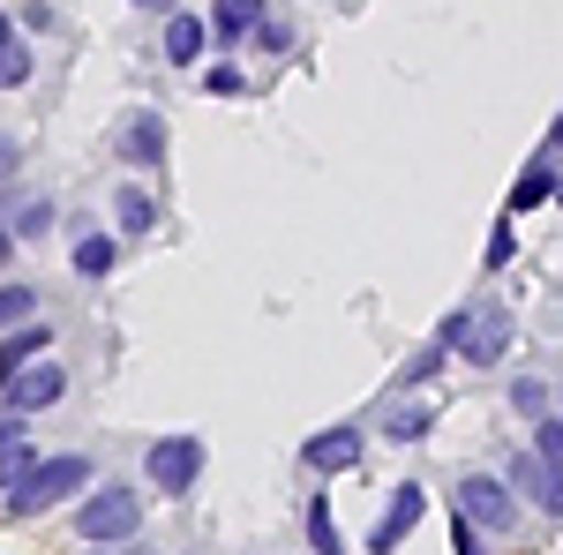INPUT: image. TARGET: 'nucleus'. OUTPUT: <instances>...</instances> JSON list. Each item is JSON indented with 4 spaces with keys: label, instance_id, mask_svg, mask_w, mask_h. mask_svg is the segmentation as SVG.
Instances as JSON below:
<instances>
[{
    "label": "nucleus",
    "instance_id": "nucleus-33",
    "mask_svg": "<svg viewBox=\"0 0 563 555\" xmlns=\"http://www.w3.org/2000/svg\"><path fill=\"white\" fill-rule=\"evenodd\" d=\"M135 8H174V0H135Z\"/></svg>",
    "mask_w": 563,
    "mask_h": 555
},
{
    "label": "nucleus",
    "instance_id": "nucleus-10",
    "mask_svg": "<svg viewBox=\"0 0 563 555\" xmlns=\"http://www.w3.org/2000/svg\"><path fill=\"white\" fill-rule=\"evenodd\" d=\"M121 151H129V166H166V113H151V106H143V113H135L129 129H121Z\"/></svg>",
    "mask_w": 563,
    "mask_h": 555
},
{
    "label": "nucleus",
    "instance_id": "nucleus-13",
    "mask_svg": "<svg viewBox=\"0 0 563 555\" xmlns=\"http://www.w3.org/2000/svg\"><path fill=\"white\" fill-rule=\"evenodd\" d=\"M31 68H38V60H31L23 31H15V23L0 15V90H23V84H31Z\"/></svg>",
    "mask_w": 563,
    "mask_h": 555
},
{
    "label": "nucleus",
    "instance_id": "nucleus-2",
    "mask_svg": "<svg viewBox=\"0 0 563 555\" xmlns=\"http://www.w3.org/2000/svg\"><path fill=\"white\" fill-rule=\"evenodd\" d=\"M84 480H90V458H84V451L38 458V466H31L23 480H15V488H8V511H15V518H38V511H53V503H68Z\"/></svg>",
    "mask_w": 563,
    "mask_h": 555
},
{
    "label": "nucleus",
    "instance_id": "nucleus-25",
    "mask_svg": "<svg viewBox=\"0 0 563 555\" xmlns=\"http://www.w3.org/2000/svg\"><path fill=\"white\" fill-rule=\"evenodd\" d=\"M45 218H53V203H45V196H31V203L15 211V225H23V241H38V233H45Z\"/></svg>",
    "mask_w": 563,
    "mask_h": 555
},
{
    "label": "nucleus",
    "instance_id": "nucleus-15",
    "mask_svg": "<svg viewBox=\"0 0 563 555\" xmlns=\"http://www.w3.org/2000/svg\"><path fill=\"white\" fill-rule=\"evenodd\" d=\"M113 218H121V233H129V241H143V233H151V225H158V203H151V196H143V188H121V196H113Z\"/></svg>",
    "mask_w": 563,
    "mask_h": 555
},
{
    "label": "nucleus",
    "instance_id": "nucleus-14",
    "mask_svg": "<svg viewBox=\"0 0 563 555\" xmlns=\"http://www.w3.org/2000/svg\"><path fill=\"white\" fill-rule=\"evenodd\" d=\"M429 428H435V406H429V398H406V406H390V413H384V435H390V443H421Z\"/></svg>",
    "mask_w": 563,
    "mask_h": 555
},
{
    "label": "nucleus",
    "instance_id": "nucleus-30",
    "mask_svg": "<svg viewBox=\"0 0 563 555\" xmlns=\"http://www.w3.org/2000/svg\"><path fill=\"white\" fill-rule=\"evenodd\" d=\"M15 435H23V413H8V421H0V443H15Z\"/></svg>",
    "mask_w": 563,
    "mask_h": 555
},
{
    "label": "nucleus",
    "instance_id": "nucleus-27",
    "mask_svg": "<svg viewBox=\"0 0 563 555\" xmlns=\"http://www.w3.org/2000/svg\"><path fill=\"white\" fill-rule=\"evenodd\" d=\"M256 45H263V53H286L294 38H286V23H256Z\"/></svg>",
    "mask_w": 563,
    "mask_h": 555
},
{
    "label": "nucleus",
    "instance_id": "nucleus-32",
    "mask_svg": "<svg viewBox=\"0 0 563 555\" xmlns=\"http://www.w3.org/2000/svg\"><path fill=\"white\" fill-rule=\"evenodd\" d=\"M549 143H563V113H556V129H549Z\"/></svg>",
    "mask_w": 563,
    "mask_h": 555
},
{
    "label": "nucleus",
    "instance_id": "nucleus-26",
    "mask_svg": "<svg viewBox=\"0 0 563 555\" xmlns=\"http://www.w3.org/2000/svg\"><path fill=\"white\" fill-rule=\"evenodd\" d=\"M203 84H211L218 98H241V90H249V84H241V68H233V60H218V68L203 76Z\"/></svg>",
    "mask_w": 563,
    "mask_h": 555
},
{
    "label": "nucleus",
    "instance_id": "nucleus-8",
    "mask_svg": "<svg viewBox=\"0 0 563 555\" xmlns=\"http://www.w3.org/2000/svg\"><path fill=\"white\" fill-rule=\"evenodd\" d=\"M368 458V435L361 428H323V435H308L301 443V466L308 473H353Z\"/></svg>",
    "mask_w": 563,
    "mask_h": 555
},
{
    "label": "nucleus",
    "instance_id": "nucleus-7",
    "mask_svg": "<svg viewBox=\"0 0 563 555\" xmlns=\"http://www.w3.org/2000/svg\"><path fill=\"white\" fill-rule=\"evenodd\" d=\"M60 390H68V376L53 360H31L0 384V398H8V413H45V406H60Z\"/></svg>",
    "mask_w": 563,
    "mask_h": 555
},
{
    "label": "nucleus",
    "instance_id": "nucleus-6",
    "mask_svg": "<svg viewBox=\"0 0 563 555\" xmlns=\"http://www.w3.org/2000/svg\"><path fill=\"white\" fill-rule=\"evenodd\" d=\"M504 480L519 488V496H533L549 518H563V466H549L541 451H519V458H504Z\"/></svg>",
    "mask_w": 563,
    "mask_h": 555
},
{
    "label": "nucleus",
    "instance_id": "nucleus-19",
    "mask_svg": "<svg viewBox=\"0 0 563 555\" xmlns=\"http://www.w3.org/2000/svg\"><path fill=\"white\" fill-rule=\"evenodd\" d=\"M443 360H451V345H443V338H429V345H421V353H413V360H406V368H398V390L429 384V376H435V368H443Z\"/></svg>",
    "mask_w": 563,
    "mask_h": 555
},
{
    "label": "nucleus",
    "instance_id": "nucleus-24",
    "mask_svg": "<svg viewBox=\"0 0 563 555\" xmlns=\"http://www.w3.org/2000/svg\"><path fill=\"white\" fill-rule=\"evenodd\" d=\"M533 451H541L549 466H563V413H549V421H541V435H533Z\"/></svg>",
    "mask_w": 563,
    "mask_h": 555
},
{
    "label": "nucleus",
    "instance_id": "nucleus-11",
    "mask_svg": "<svg viewBox=\"0 0 563 555\" xmlns=\"http://www.w3.org/2000/svg\"><path fill=\"white\" fill-rule=\"evenodd\" d=\"M203 45H211V23L188 15V8H174V23H166V60H174V68H196Z\"/></svg>",
    "mask_w": 563,
    "mask_h": 555
},
{
    "label": "nucleus",
    "instance_id": "nucleus-23",
    "mask_svg": "<svg viewBox=\"0 0 563 555\" xmlns=\"http://www.w3.org/2000/svg\"><path fill=\"white\" fill-rule=\"evenodd\" d=\"M31 308H38V293H31V286H0V331H8V323H23Z\"/></svg>",
    "mask_w": 563,
    "mask_h": 555
},
{
    "label": "nucleus",
    "instance_id": "nucleus-1",
    "mask_svg": "<svg viewBox=\"0 0 563 555\" xmlns=\"http://www.w3.org/2000/svg\"><path fill=\"white\" fill-rule=\"evenodd\" d=\"M435 338L451 345L459 360H474V368H496V360L511 353V315H504L496 300H474V308L443 315V331H435Z\"/></svg>",
    "mask_w": 563,
    "mask_h": 555
},
{
    "label": "nucleus",
    "instance_id": "nucleus-31",
    "mask_svg": "<svg viewBox=\"0 0 563 555\" xmlns=\"http://www.w3.org/2000/svg\"><path fill=\"white\" fill-rule=\"evenodd\" d=\"M15 256V225H0V263Z\"/></svg>",
    "mask_w": 563,
    "mask_h": 555
},
{
    "label": "nucleus",
    "instance_id": "nucleus-12",
    "mask_svg": "<svg viewBox=\"0 0 563 555\" xmlns=\"http://www.w3.org/2000/svg\"><path fill=\"white\" fill-rule=\"evenodd\" d=\"M256 23H263V0H218V8H211V45L256 38Z\"/></svg>",
    "mask_w": 563,
    "mask_h": 555
},
{
    "label": "nucleus",
    "instance_id": "nucleus-16",
    "mask_svg": "<svg viewBox=\"0 0 563 555\" xmlns=\"http://www.w3.org/2000/svg\"><path fill=\"white\" fill-rule=\"evenodd\" d=\"M45 345H53V331H45V323H23V331L8 338V353H0V384H8L15 368H31V360H38Z\"/></svg>",
    "mask_w": 563,
    "mask_h": 555
},
{
    "label": "nucleus",
    "instance_id": "nucleus-18",
    "mask_svg": "<svg viewBox=\"0 0 563 555\" xmlns=\"http://www.w3.org/2000/svg\"><path fill=\"white\" fill-rule=\"evenodd\" d=\"M541 196H556V173H549V158H533V166L519 173V188H511V218H519V211H533Z\"/></svg>",
    "mask_w": 563,
    "mask_h": 555
},
{
    "label": "nucleus",
    "instance_id": "nucleus-22",
    "mask_svg": "<svg viewBox=\"0 0 563 555\" xmlns=\"http://www.w3.org/2000/svg\"><path fill=\"white\" fill-rule=\"evenodd\" d=\"M511 256H519V233H511V218H504V225L488 233V256H481V270H504Z\"/></svg>",
    "mask_w": 563,
    "mask_h": 555
},
{
    "label": "nucleus",
    "instance_id": "nucleus-20",
    "mask_svg": "<svg viewBox=\"0 0 563 555\" xmlns=\"http://www.w3.org/2000/svg\"><path fill=\"white\" fill-rule=\"evenodd\" d=\"M511 413H526V421H549V384H541V376H519V384H511Z\"/></svg>",
    "mask_w": 563,
    "mask_h": 555
},
{
    "label": "nucleus",
    "instance_id": "nucleus-4",
    "mask_svg": "<svg viewBox=\"0 0 563 555\" xmlns=\"http://www.w3.org/2000/svg\"><path fill=\"white\" fill-rule=\"evenodd\" d=\"M459 518L474 533H504V525H519V488L504 473H466L459 480Z\"/></svg>",
    "mask_w": 563,
    "mask_h": 555
},
{
    "label": "nucleus",
    "instance_id": "nucleus-5",
    "mask_svg": "<svg viewBox=\"0 0 563 555\" xmlns=\"http://www.w3.org/2000/svg\"><path fill=\"white\" fill-rule=\"evenodd\" d=\"M143 473H151L158 496H188V488L203 480V435H158V443L143 451Z\"/></svg>",
    "mask_w": 563,
    "mask_h": 555
},
{
    "label": "nucleus",
    "instance_id": "nucleus-28",
    "mask_svg": "<svg viewBox=\"0 0 563 555\" xmlns=\"http://www.w3.org/2000/svg\"><path fill=\"white\" fill-rule=\"evenodd\" d=\"M15 166H23V151H15V135H0V180H8Z\"/></svg>",
    "mask_w": 563,
    "mask_h": 555
},
{
    "label": "nucleus",
    "instance_id": "nucleus-17",
    "mask_svg": "<svg viewBox=\"0 0 563 555\" xmlns=\"http://www.w3.org/2000/svg\"><path fill=\"white\" fill-rule=\"evenodd\" d=\"M113 263H121V241L113 233H84L76 241V278H106Z\"/></svg>",
    "mask_w": 563,
    "mask_h": 555
},
{
    "label": "nucleus",
    "instance_id": "nucleus-3",
    "mask_svg": "<svg viewBox=\"0 0 563 555\" xmlns=\"http://www.w3.org/2000/svg\"><path fill=\"white\" fill-rule=\"evenodd\" d=\"M135 525H143V496L135 488H98V496H84V511H76V533H84L90 548H129Z\"/></svg>",
    "mask_w": 563,
    "mask_h": 555
},
{
    "label": "nucleus",
    "instance_id": "nucleus-29",
    "mask_svg": "<svg viewBox=\"0 0 563 555\" xmlns=\"http://www.w3.org/2000/svg\"><path fill=\"white\" fill-rule=\"evenodd\" d=\"M459 555H481V541H474V525L459 518Z\"/></svg>",
    "mask_w": 563,
    "mask_h": 555
},
{
    "label": "nucleus",
    "instance_id": "nucleus-9",
    "mask_svg": "<svg viewBox=\"0 0 563 555\" xmlns=\"http://www.w3.org/2000/svg\"><path fill=\"white\" fill-rule=\"evenodd\" d=\"M421 511H429V496H421V488L406 480V488L390 496V511L376 518V533H368V548H376V555H398V548H406V533L421 525Z\"/></svg>",
    "mask_w": 563,
    "mask_h": 555
},
{
    "label": "nucleus",
    "instance_id": "nucleus-21",
    "mask_svg": "<svg viewBox=\"0 0 563 555\" xmlns=\"http://www.w3.org/2000/svg\"><path fill=\"white\" fill-rule=\"evenodd\" d=\"M31 466H38V451H31V443H0V496H8Z\"/></svg>",
    "mask_w": 563,
    "mask_h": 555
}]
</instances>
